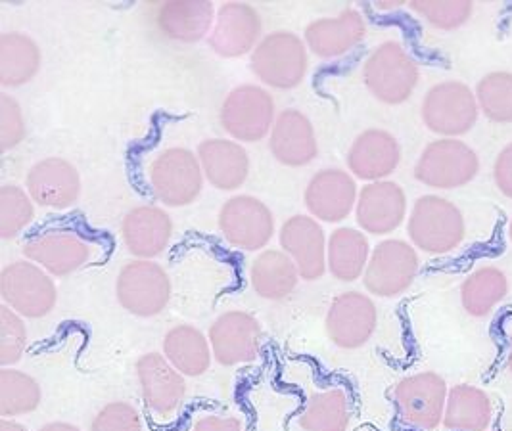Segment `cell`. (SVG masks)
Listing matches in <instances>:
<instances>
[{
    "label": "cell",
    "instance_id": "obj_1",
    "mask_svg": "<svg viewBox=\"0 0 512 431\" xmlns=\"http://www.w3.org/2000/svg\"><path fill=\"white\" fill-rule=\"evenodd\" d=\"M407 232L413 246L420 251L428 255H447L465 242V215L453 202L428 194L413 205Z\"/></svg>",
    "mask_w": 512,
    "mask_h": 431
},
{
    "label": "cell",
    "instance_id": "obj_2",
    "mask_svg": "<svg viewBox=\"0 0 512 431\" xmlns=\"http://www.w3.org/2000/svg\"><path fill=\"white\" fill-rule=\"evenodd\" d=\"M417 62L397 41H386L374 48L363 66L365 87L376 100L388 106L407 102L419 85Z\"/></svg>",
    "mask_w": 512,
    "mask_h": 431
},
{
    "label": "cell",
    "instance_id": "obj_3",
    "mask_svg": "<svg viewBox=\"0 0 512 431\" xmlns=\"http://www.w3.org/2000/svg\"><path fill=\"white\" fill-rule=\"evenodd\" d=\"M250 64L261 83L279 91H290L296 89L307 75V46L290 31H275L259 41Z\"/></svg>",
    "mask_w": 512,
    "mask_h": 431
},
{
    "label": "cell",
    "instance_id": "obj_4",
    "mask_svg": "<svg viewBox=\"0 0 512 431\" xmlns=\"http://www.w3.org/2000/svg\"><path fill=\"white\" fill-rule=\"evenodd\" d=\"M447 395V382L436 372L411 374L392 391L397 418L417 431H436L442 426Z\"/></svg>",
    "mask_w": 512,
    "mask_h": 431
},
{
    "label": "cell",
    "instance_id": "obj_5",
    "mask_svg": "<svg viewBox=\"0 0 512 431\" xmlns=\"http://www.w3.org/2000/svg\"><path fill=\"white\" fill-rule=\"evenodd\" d=\"M422 121L442 138L463 137L478 121L476 92L461 81H443L424 94Z\"/></svg>",
    "mask_w": 512,
    "mask_h": 431
},
{
    "label": "cell",
    "instance_id": "obj_6",
    "mask_svg": "<svg viewBox=\"0 0 512 431\" xmlns=\"http://www.w3.org/2000/svg\"><path fill=\"white\" fill-rule=\"evenodd\" d=\"M150 190L167 207H185L198 200L204 188V171L198 156L187 148H167L148 169Z\"/></svg>",
    "mask_w": 512,
    "mask_h": 431
},
{
    "label": "cell",
    "instance_id": "obj_7",
    "mask_svg": "<svg viewBox=\"0 0 512 431\" xmlns=\"http://www.w3.org/2000/svg\"><path fill=\"white\" fill-rule=\"evenodd\" d=\"M173 286L160 263L135 259L117 276L116 295L119 305L140 318H152L165 311L171 301Z\"/></svg>",
    "mask_w": 512,
    "mask_h": 431
},
{
    "label": "cell",
    "instance_id": "obj_8",
    "mask_svg": "<svg viewBox=\"0 0 512 431\" xmlns=\"http://www.w3.org/2000/svg\"><path fill=\"white\" fill-rule=\"evenodd\" d=\"M480 171L478 154L457 138L430 142L415 165V179L436 190H455L474 181Z\"/></svg>",
    "mask_w": 512,
    "mask_h": 431
},
{
    "label": "cell",
    "instance_id": "obj_9",
    "mask_svg": "<svg viewBox=\"0 0 512 431\" xmlns=\"http://www.w3.org/2000/svg\"><path fill=\"white\" fill-rule=\"evenodd\" d=\"M0 295L4 305L25 318L47 317L58 301L50 274L31 261H14L2 269Z\"/></svg>",
    "mask_w": 512,
    "mask_h": 431
},
{
    "label": "cell",
    "instance_id": "obj_10",
    "mask_svg": "<svg viewBox=\"0 0 512 431\" xmlns=\"http://www.w3.org/2000/svg\"><path fill=\"white\" fill-rule=\"evenodd\" d=\"M219 119L234 140L259 142L271 135L275 125V100L257 85H240L227 94Z\"/></svg>",
    "mask_w": 512,
    "mask_h": 431
},
{
    "label": "cell",
    "instance_id": "obj_11",
    "mask_svg": "<svg viewBox=\"0 0 512 431\" xmlns=\"http://www.w3.org/2000/svg\"><path fill=\"white\" fill-rule=\"evenodd\" d=\"M419 253L405 240L380 242L369 259L363 284L376 297H397L407 292L419 274Z\"/></svg>",
    "mask_w": 512,
    "mask_h": 431
},
{
    "label": "cell",
    "instance_id": "obj_12",
    "mask_svg": "<svg viewBox=\"0 0 512 431\" xmlns=\"http://www.w3.org/2000/svg\"><path fill=\"white\" fill-rule=\"evenodd\" d=\"M142 401L160 420H171L187 399L185 376L160 353H146L135 364Z\"/></svg>",
    "mask_w": 512,
    "mask_h": 431
},
{
    "label": "cell",
    "instance_id": "obj_13",
    "mask_svg": "<svg viewBox=\"0 0 512 431\" xmlns=\"http://www.w3.org/2000/svg\"><path fill=\"white\" fill-rule=\"evenodd\" d=\"M219 230L236 250L259 251L275 236V217L254 196H234L219 211Z\"/></svg>",
    "mask_w": 512,
    "mask_h": 431
},
{
    "label": "cell",
    "instance_id": "obj_14",
    "mask_svg": "<svg viewBox=\"0 0 512 431\" xmlns=\"http://www.w3.org/2000/svg\"><path fill=\"white\" fill-rule=\"evenodd\" d=\"M24 255L27 261L39 265L50 276L66 278L91 261L93 246L75 230L50 228L25 242Z\"/></svg>",
    "mask_w": 512,
    "mask_h": 431
},
{
    "label": "cell",
    "instance_id": "obj_15",
    "mask_svg": "<svg viewBox=\"0 0 512 431\" xmlns=\"http://www.w3.org/2000/svg\"><path fill=\"white\" fill-rule=\"evenodd\" d=\"M213 359L221 366L254 363L263 347V330L254 315L227 311L211 322L208 334Z\"/></svg>",
    "mask_w": 512,
    "mask_h": 431
},
{
    "label": "cell",
    "instance_id": "obj_16",
    "mask_svg": "<svg viewBox=\"0 0 512 431\" xmlns=\"http://www.w3.org/2000/svg\"><path fill=\"white\" fill-rule=\"evenodd\" d=\"M378 311L373 299L361 292H344L332 299L326 313L328 340L340 349H359L373 338Z\"/></svg>",
    "mask_w": 512,
    "mask_h": 431
},
{
    "label": "cell",
    "instance_id": "obj_17",
    "mask_svg": "<svg viewBox=\"0 0 512 431\" xmlns=\"http://www.w3.org/2000/svg\"><path fill=\"white\" fill-rule=\"evenodd\" d=\"M263 31L256 8L244 2H227L217 10L208 43L223 58H240L254 52Z\"/></svg>",
    "mask_w": 512,
    "mask_h": 431
},
{
    "label": "cell",
    "instance_id": "obj_18",
    "mask_svg": "<svg viewBox=\"0 0 512 431\" xmlns=\"http://www.w3.org/2000/svg\"><path fill=\"white\" fill-rule=\"evenodd\" d=\"M407 217L405 190L392 181L369 182L361 188L355 219L357 225L373 236L396 232Z\"/></svg>",
    "mask_w": 512,
    "mask_h": 431
},
{
    "label": "cell",
    "instance_id": "obj_19",
    "mask_svg": "<svg viewBox=\"0 0 512 431\" xmlns=\"http://www.w3.org/2000/svg\"><path fill=\"white\" fill-rule=\"evenodd\" d=\"M31 200L48 209H68L79 202L81 177L68 159L47 158L37 161L25 177Z\"/></svg>",
    "mask_w": 512,
    "mask_h": 431
},
{
    "label": "cell",
    "instance_id": "obj_20",
    "mask_svg": "<svg viewBox=\"0 0 512 431\" xmlns=\"http://www.w3.org/2000/svg\"><path fill=\"white\" fill-rule=\"evenodd\" d=\"M280 248L296 263L302 280L313 282L326 273L325 230L307 215L290 217L280 228Z\"/></svg>",
    "mask_w": 512,
    "mask_h": 431
},
{
    "label": "cell",
    "instance_id": "obj_21",
    "mask_svg": "<svg viewBox=\"0 0 512 431\" xmlns=\"http://www.w3.org/2000/svg\"><path fill=\"white\" fill-rule=\"evenodd\" d=\"M357 184L342 169L319 171L305 188L303 202L313 219L323 223H340L350 217L357 205Z\"/></svg>",
    "mask_w": 512,
    "mask_h": 431
},
{
    "label": "cell",
    "instance_id": "obj_22",
    "mask_svg": "<svg viewBox=\"0 0 512 431\" xmlns=\"http://www.w3.org/2000/svg\"><path fill=\"white\" fill-rule=\"evenodd\" d=\"M125 248L137 259H156L173 238V221L158 205H140L127 213L121 225Z\"/></svg>",
    "mask_w": 512,
    "mask_h": 431
},
{
    "label": "cell",
    "instance_id": "obj_23",
    "mask_svg": "<svg viewBox=\"0 0 512 431\" xmlns=\"http://www.w3.org/2000/svg\"><path fill=\"white\" fill-rule=\"evenodd\" d=\"M401 161L397 138L384 129H369L353 140L348 152V167L361 181H386Z\"/></svg>",
    "mask_w": 512,
    "mask_h": 431
},
{
    "label": "cell",
    "instance_id": "obj_24",
    "mask_svg": "<svg viewBox=\"0 0 512 431\" xmlns=\"http://www.w3.org/2000/svg\"><path fill=\"white\" fill-rule=\"evenodd\" d=\"M365 33L367 25L363 16L353 8H346L334 18L309 23L305 27V43L315 56L332 60L353 50L365 39Z\"/></svg>",
    "mask_w": 512,
    "mask_h": 431
},
{
    "label": "cell",
    "instance_id": "obj_25",
    "mask_svg": "<svg viewBox=\"0 0 512 431\" xmlns=\"http://www.w3.org/2000/svg\"><path fill=\"white\" fill-rule=\"evenodd\" d=\"M269 148L273 158L286 167H305L319 156L315 129L298 110L280 112L269 135Z\"/></svg>",
    "mask_w": 512,
    "mask_h": 431
},
{
    "label": "cell",
    "instance_id": "obj_26",
    "mask_svg": "<svg viewBox=\"0 0 512 431\" xmlns=\"http://www.w3.org/2000/svg\"><path fill=\"white\" fill-rule=\"evenodd\" d=\"M198 159L204 177L219 190L240 188L250 173V156L234 140L210 138L200 144Z\"/></svg>",
    "mask_w": 512,
    "mask_h": 431
},
{
    "label": "cell",
    "instance_id": "obj_27",
    "mask_svg": "<svg viewBox=\"0 0 512 431\" xmlns=\"http://www.w3.org/2000/svg\"><path fill=\"white\" fill-rule=\"evenodd\" d=\"M215 16L213 4L206 0L165 2L156 14V23L167 39L179 43H198L204 37H210Z\"/></svg>",
    "mask_w": 512,
    "mask_h": 431
},
{
    "label": "cell",
    "instance_id": "obj_28",
    "mask_svg": "<svg viewBox=\"0 0 512 431\" xmlns=\"http://www.w3.org/2000/svg\"><path fill=\"white\" fill-rule=\"evenodd\" d=\"M163 355L185 378L206 374L213 359L210 338L190 324H179L165 334Z\"/></svg>",
    "mask_w": 512,
    "mask_h": 431
},
{
    "label": "cell",
    "instance_id": "obj_29",
    "mask_svg": "<svg viewBox=\"0 0 512 431\" xmlns=\"http://www.w3.org/2000/svg\"><path fill=\"white\" fill-rule=\"evenodd\" d=\"M367 236L357 228H336L328 238L326 267L340 282H355L363 278L371 259Z\"/></svg>",
    "mask_w": 512,
    "mask_h": 431
},
{
    "label": "cell",
    "instance_id": "obj_30",
    "mask_svg": "<svg viewBox=\"0 0 512 431\" xmlns=\"http://www.w3.org/2000/svg\"><path fill=\"white\" fill-rule=\"evenodd\" d=\"M302 280L296 263L282 250L261 251L252 263L250 282L259 297L269 301L286 299Z\"/></svg>",
    "mask_w": 512,
    "mask_h": 431
},
{
    "label": "cell",
    "instance_id": "obj_31",
    "mask_svg": "<svg viewBox=\"0 0 512 431\" xmlns=\"http://www.w3.org/2000/svg\"><path fill=\"white\" fill-rule=\"evenodd\" d=\"M493 418V405L488 393L480 387L459 384L449 389L443 414L447 431H488Z\"/></svg>",
    "mask_w": 512,
    "mask_h": 431
},
{
    "label": "cell",
    "instance_id": "obj_32",
    "mask_svg": "<svg viewBox=\"0 0 512 431\" xmlns=\"http://www.w3.org/2000/svg\"><path fill=\"white\" fill-rule=\"evenodd\" d=\"M43 54L39 45L25 33L0 35V83L2 87H22L41 69Z\"/></svg>",
    "mask_w": 512,
    "mask_h": 431
},
{
    "label": "cell",
    "instance_id": "obj_33",
    "mask_svg": "<svg viewBox=\"0 0 512 431\" xmlns=\"http://www.w3.org/2000/svg\"><path fill=\"white\" fill-rule=\"evenodd\" d=\"M350 422V395L342 387L311 395L298 416V426L303 431H348Z\"/></svg>",
    "mask_w": 512,
    "mask_h": 431
},
{
    "label": "cell",
    "instance_id": "obj_34",
    "mask_svg": "<svg viewBox=\"0 0 512 431\" xmlns=\"http://www.w3.org/2000/svg\"><path fill=\"white\" fill-rule=\"evenodd\" d=\"M509 294V278L499 267L486 265L468 274L461 286V305L470 317L484 318Z\"/></svg>",
    "mask_w": 512,
    "mask_h": 431
},
{
    "label": "cell",
    "instance_id": "obj_35",
    "mask_svg": "<svg viewBox=\"0 0 512 431\" xmlns=\"http://www.w3.org/2000/svg\"><path fill=\"white\" fill-rule=\"evenodd\" d=\"M43 389L39 382L22 370H0V416L18 418L39 409Z\"/></svg>",
    "mask_w": 512,
    "mask_h": 431
},
{
    "label": "cell",
    "instance_id": "obj_36",
    "mask_svg": "<svg viewBox=\"0 0 512 431\" xmlns=\"http://www.w3.org/2000/svg\"><path fill=\"white\" fill-rule=\"evenodd\" d=\"M476 100L480 112L489 121L505 125L512 123V73L491 71L476 85Z\"/></svg>",
    "mask_w": 512,
    "mask_h": 431
},
{
    "label": "cell",
    "instance_id": "obj_37",
    "mask_svg": "<svg viewBox=\"0 0 512 431\" xmlns=\"http://www.w3.org/2000/svg\"><path fill=\"white\" fill-rule=\"evenodd\" d=\"M33 219L35 207L31 196L16 184H4L0 188V238H16Z\"/></svg>",
    "mask_w": 512,
    "mask_h": 431
},
{
    "label": "cell",
    "instance_id": "obj_38",
    "mask_svg": "<svg viewBox=\"0 0 512 431\" xmlns=\"http://www.w3.org/2000/svg\"><path fill=\"white\" fill-rule=\"evenodd\" d=\"M27 328L24 318L8 305L0 307V366L10 368L24 359Z\"/></svg>",
    "mask_w": 512,
    "mask_h": 431
},
{
    "label": "cell",
    "instance_id": "obj_39",
    "mask_svg": "<svg viewBox=\"0 0 512 431\" xmlns=\"http://www.w3.org/2000/svg\"><path fill=\"white\" fill-rule=\"evenodd\" d=\"M411 8H413V12H417L436 29L453 31L470 20L474 4L466 2V0L465 2H461V0H455V2L415 0V2H411Z\"/></svg>",
    "mask_w": 512,
    "mask_h": 431
},
{
    "label": "cell",
    "instance_id": "obj_40",
    "mask_svg": "<svg viewBox=\"0 0 512 431\" xmlns=\"http://www.w3.org/2000/svg\"><path fill=\"white\" fill-rule=\"evenodd\" d=\"M91 431H142V418L131 403L114 401L94 416Z\"/></svg>",
    "mask_w": 512,
    "mask_h": 431
},
{
    "label": "cell",
    "instance_id": "obj_41",
    "mask_svg": "<svg viewBox=\"0 0 512 431\" xmlns=\"http://www.w3.org/2000/svg\"><path fill=\"white\" fill-rule=\"evenodd\" d=\"M25 138L22 106L10 94H0V150L8 152L20 146Z\"/></svg>",
    "mask_w": 512,
    "mask_h": 431
},
{
    "label": "cell",
    "instance_id": "obj_42",
    "mask_svg": "<svg viewBox=\"0 0 512 431\" xmlns=\"http://www.w3.org/2000/svg\"><path fill=\"white\" fill-rule=\"evenodd\" d=\"M493 181L499 192L512 200V142L507 144L495 159Z\"/></svg>",
    "mask_w": 512,
    "mask_h": 431
},
{
    "label": "cell",
    "instance_id": "obj_43",
    "mask_svg": "<svg viewBox=\"0 0 512 431\" xmlns=\"http://www.w3.org/2000/svg\"><path fill=\"white\" fill-rule=\"evenodd\" d=\"M190 431H244L240 420L231 418V416H204L196 420Z\"/></svg>",
    "mask_w": 512,
    "mask_h": 431
},
{
    "label": "cell",
    "instance_id": "obj_44",
    "mask_svg": "<svg viewBox=\"0 0 512 431\" xmlns=\"http://www.w3.org/2000/svg\"><path fill=\"white\" fill-rule=\"evenodd\" d=\"M39 431H81L70 422H48Z\"/></svg>",
    "mask_w": 512,
    "mask_h": 431
},
{
    "label": "cell",
    "instance_id": "obj_45",
    "mask_svg": "<svg viewBox=\"0 0 512 431\" xmlns=\"http://www.w3.org/2000/svg\"><path fill=\"white\" fill-rule=\"evenodd\" d=\"M0 431H29L24 424L12 420V418H2L0 420Z\"/></svg>",
    "mask_w": 512,
    "mask_h": 431
},
{
    "label": "cell",
    "instance_id": "obj_46",
    "mask_svg": "<svg viewBox=\"0 0 512 431\" xmlns=\"http://www.w3.org/2000/svg\"><path fill=\"white\" fill-rule=\"evenodd\" d=\"M507 366L512 374V330L509 332V351H507Z\"/></svg>",
    "mask_w": 512,
    "mask_h": 431
},
{
    "label": "cell",
    "instance_id": "obj_47",
    "mask_svg": "<svg viewBox=\"0 0 512 431\" xmlns=\"http://www.w3.org/2000/svg\"><path fill=\"white\" fill-rule=\"evenodd\" d=\"M509 238H511V242H512V219H511V227H509Z\"/></svg>",
    "mask_w": 512,
    "mask_h": 431
}]
</instances>
